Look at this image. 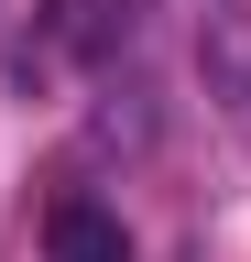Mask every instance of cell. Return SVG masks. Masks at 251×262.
I'll return each instance as SVG.
<instances>
[{
	"instance_id": "1",
	"label": "cell",
	"mask_w": 251,
	"mask_h": 262,
	"mask_svg": "<svg viewBox=\"0 0 251 262\" xmlns=\"http://www.w3.org/2000/svg\"><path fill=\"white\" fill-rule=\"evenodd\" d=\"M44 251L55 262H131V241H120V219L99 208V196H66V208L44 219Z\"/></svg>"
}]
</instances>
